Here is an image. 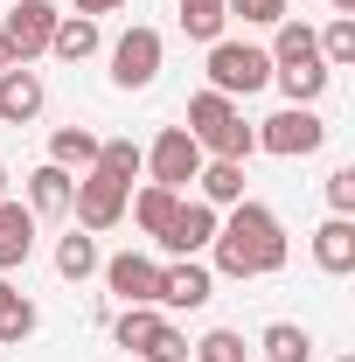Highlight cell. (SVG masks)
Here are the masks:
<instances>
[{
	"label": "cell",
	"mask_w": 355,
	"mask_h": 362,
	"mask_svg": "<svg viewBox=\"0 0 355 362\" xmlns=\"http://www.w3.org/2000/svg\"><path fill=\"white\" fill-rule=\"evenodd\" d=\"M216 272H230V279H265V272L286 265V230H279V216H272L265 202H230V223H216Z\"/></svg>",
	"instance_id": "obj_1"
},
{
	"label": "cell",
	"mask_w": 355,
	"mask_h": 362,
	"mask_svg": "<svg viewBox=\"0 0 355 362\" xmlns=\"http://www.w3.org/2000/svg\"><path fill=\"white\" fill-rule=\"evenodd\" d=\"M258 146H265L272 160H307V153L327 146V119L313 105H286V112H272L265 126H258Z\"/></svg>",
	"instance_id": "obj_2"
},
{
	"label": "cell",
	"mask_w": 355,
	"mask_h": 362,
	"mask_svg": "<svg viewBox=\"0 0 355 362\" xmlns=\"http://www.w3.org/2000/svg\"><path fill=\"white\" fill-rule=\"evenodd\" d=\"M272 84V56L258 42H209V90L223 98H251Z\"/></svg>",
	"instance_id": "obj_3"
},
{
	"label": "cell",
	"mask_w": 355,
	"mask_h": 362,
	"mask_svg": "<svg viewBox=\"0 0 355 362\" xmlns=\"http://www.w3.org/2000/svg\"><path fill=\"white\" fill-rule=\"evenodd\" d=\"M126 195H133V188H126V181H112L105 168L77 175V195H70L77 230H91V237H98V230H119V223H126Z\"/></svg>",
	"instance_id": "obj_4"
},
{
	"label": "cell",
	"mask_w": 355,
	"mask_h": 362,
	"mask_svg": "<svg viewBox=\"0 0 355 362\" xmlns=\"http://www.w3.org/2000/svg\"><path fill=\"white\" fill-rule=\"evenodd\" d=\"M56 7L49 0H7V21H0V42H7V56L14 63H35L49 49V35H56Z\"/></svg>",
	"instance_id": "obj_5"
},
{
	"label": "cell",
	"mask_w": 355,
	"mask_h": 362,
	"mask_svg": "<svg viewBox=\"0 0 355 362\" xmlns=\"http://www.w3.org/2000/svg\"><path fill=\"white\" fill-rule=\"evenodd\" d=\"M153 77H161V28L133 21V28L112 42V84L119 90H146Z\"/></svg>",
	"instance_id": "obj_6"
},
{
	"label": "cell",
	"mask_w": 355,
	"mask_h": 362,
	"mask_svg": "<svg viewBox=\"0 0 355 362\" xmlns=\"http://www.w3.org/2000/svg\"><path fill=\"white\" fill-rule=\"evenodd\" d=\"M146 175L161 181V188H188V181L202 175V146H195V133H188V126H168V133L153 139V146H146Z\"/></svg>",
	"instance_id": "obj_7"
},
{
	"label": "cell",
	"mask_w": 355,
	"mask_h": 362,
	"mask_svg": "<svg viewBox=\"0 0 355 362\" xmlns=\"http://www.w3.org/2000/svg\"><path fill=\"white\" fill-rule=\"evenodd\" d=\"M216 244V209L209 202H195V195H181L168 230H161V251H175V258H202Z\"/></svg>",
	"instance_id": "obj_8"
},
{
	"label": "cell",
	"mask_w": 355,
	"mask_h": 362,
	"mask_svg": "<svg viewBox=\"0 0 355 362\" xmlns=\"http://www.w3.org/2000/svg\"><path fill=\"white\" fill-rule=\"evenodd\" d=\"M209 293H216V272L202 265V258H175V265H161V300L153 307L195 314V307H209Z\"/></svg>",
	"instance_id": "obj_9"
},
{
	"label": "cell",
	"mask_w": 355,
	"mask_h": 362,
	"mask_svg": "<svg viewBox=\"0 0 355 362\" xmlns=\"http://www.w3.org/2000/svg\"><path fill=\"white\" fill-rule=\"evenodd\" d=\"M98 272H105V286H112L126 307H153V300H161V265L139 258V251H119V258H105Z\"/></svg>",
	"instance_id": "obj_10"
},
{
	"label": "cell",
	"mask_w": 355,
	"mask_h": 362,
	"mask_svg": "<svg viewBox=\"0 0 355 362\" xmlns=\"http://www.w3.org/2000/svg\"><path fill=\"white\" fill-rule=\"evenodd\" d=\"M42 77L28 70V63H14V70H0V126H28L35 112H42Z\"/></svg>",
	"instance_id": "obj_11"
},
{
	"label": "cell",
	"mask_w": 355,
	"mask_h": 362,
	"mask_svg": "<svg viewBox=\"0 0 355 362\" xmlns=\"http://www.w3.org/2000/svg\"><path fill=\"white\" fill-rule=\"evenodd\" d=\"M313 265L334 272V279L355 272V223H349V216H327V223L313 230Z\"/></svg>",
	"instance_id": "obj_12"
},
{
	"label": "cell",
	"mask_w": 355,
	"mask_h": 362,
	"mask_svg": "<svg viewBox=\"0 0 355 362\" xmlns=\"http://www.w3.org/2000/svg\"><path fill=\"white\" fill-rule=\"evenodd\" d=\"M28 251H35V209H21V202H0V272L28 265Z\"/></svg>",
	"instance_id": "obj_13"
},
{
	"label": "cell",
	"mask_w": 355,
	"mask_h": 362,
	"mask_svg": "<svg viewBox=\"0 0 355 362\" xmlns=\"http://www.w3.org/2000/svg\"><path fill=\"white\" fill-rule=\"evenodd\" d=\"M272 77H279V90H286V105H313L334 70H327L320 56H300V63H272Z\"/></svg>",
	"instance_id": "obj_14"
},
{
	"label": "cell",
	"mask_w": 355,
	"mask_h": 362,
	"mask_svg": "<svg viewBox=\"0 0 355 362\" xmlns=\"http://www.w3.org/2000/svg\"><path fill=\"white\" fill-rule=\"evenodd\" d=\"M49 160L70 168V175H91V168H98V133H91V126H56V133H49Z\"/></svg>",
	"instance_id": "obj_15"
},
{
	"label": "cell",
	"mask_w": 355,
	"mask_h": 362,
	"mask_svg": "<svg viewBox=\"0 0 355 362\" xmlns=\"http://www.w3.org/2000/svg\"><path fill=\"white\" fill-rule=\"evenodd\" d=\"M195 202H209V209H230V202H244V160H202V175H195Z\"/></svg>",
	"instance_id": "obj_16"
},
{
	"label": "cell",
	"mask_w": 355,
	"mask_h": 362,
	"mask_svg": "<svg viewBox=\"0 0 355 362\" xmlns=\"http://www.w3.org/2000/svg\"><path fill=\"white\" fill-rule=\"evenodd\" d=\"M70 195H77V175H70V168H56V160H42V168L28 175V202H35L42 216H63V209H70Z\"/></svg>",
	"instance_id": "obj_17"
},
{
	"label": "cell",
	"mask_w": 355,
	"mask_h": 362,
	"mask_svg": "<svg viewBox=\"0 0 355 362\" xmlns=\"http://www.w3.org/2000/svg\"><path fill=\"white\" fill-rule=\"evenodd\" d=\"M35 320H42V314H35V300H21V293L0 279V349H21V341L35 334Z\"/></svg>",
	"instance_id": "obj_18"
},
{
	"label": "cell",
	"mask_w": 355,
	"mask_h": 362,
	"mask_svg": "<svg viewBox=\"0 0 355 362\" xmlns=\"http://www.w3.org/2000/svg\"><path fill=\"white\" fill-rule=\"evenodd\" d=\"M175 188H161V181H146V188H139V195H126V209H133V223L146 230V237H161V230H168V216H175Z\"/></svg>",
	"instance_id": "obj_19"
},
{
	"label": "cell",
	"mask_w": 355,
	"mask_h": 362,
	"mask_svg": "<svg viewBox=\"0 0 355 362\" xmlns=\"http://www.w3.org/2000/svg\"><path fill=\"white\" fill-rule=\"evenodd\" d=\"M49 49H56L63 63L98 56V21H91V14H63V21H56V35H49Z\"/></svg>",
	"instance_id": "obj_20"
},
{
	"label": "cell",
	"mask_w": 355,
	"mask_h": 362,
	"mask_svg": "<svg viewBox=\"0 0 355 362\" xmlns=\"http://www.w3.org/2000/svg\"><path fill=\"white\" fill-rule=\"evenodd\" d=\"M258 349H265L272 362H313V334L300 320H272L265 334H258Z\"/></svg>",
	"instance_id": "obj_21"
},
{
	"label": "cell",
	"mask_w": 355,
	"mask_h": 362,
	"mask_svg": "<svg viewBox=\"0 0 355 362\" xmlns=\"http://www.w3.org/2000/svg\"><path fill=\"white\" fill-rule=\"evenodd\" d=\"M237 119V98H223V90H195L188 98V133H195V146L216 133V126H230Z\"/></svg>",
	"instance_id": "obj_22"
},
{
	"label": "cell",
	"mask_w": 355,
	"mask_h": 362,
	"mask_svg": "<svg viewBox=\"0 0 355 362\" xmlns=\"http://www.w3.org/2000/svg\"><path fill=\"white\" fill-rule=\"evenodd\" d=\"M313 49H320L327 70H349L355 63V14H334L327 28H313Z\"/></svg>",
	"instance_id": "obj_23"
},
{
	"label": "cell",
	"mask_w": 355,
	"mask_h": 362,
	"mask_svg": "<svg viewBox=\"0 0 355 362\" xmlns=\"http://www.w3.org/2000/svg\"><path fill=\"white\" fill-rule=\"evenodd\" d=\"M98 168H105L112 181H126V188H133L139 168H146V146H139V139H98Z\"/></svg>",
	"instance_id": "obj_24"
},
{
	"label": "cell",
	"mask_w": 355,
	"mask_h": 362,
	"mask_svg": "<svg viewBox=\"0 0 355 362\" xmlns=\"http://www.w3.org/2000/svg\"><path fill=\"white\" fill-rule=\"evenodd\" d=\"M202 153H216V160H251V153H258V126H244V112H237L230 126H216V133L202 139Z\"/></svg>",
	"instance_id": "obj_25"
},
{
	"label": "cell",
	"mask_w": 355,
	"mask_h": 362,
	"mask_svg": "<svg viewBox=\"0 0 355 362\" xmlns=\"http://www.w3.org/2000/svg\"><path fill=\"white\" fill-rule=\"evenodd\" d=\"M98 265H105V258H98V237H91V230H70V237L56 244V272H63V279H91Z\"/></svg>",
	"instance_id": "obj_26"
},
{
	"label": "cell",
	"mask_w": 355,
	"mask_h": 362,
	"mask_svg": "<svg viewBox=\"0 0 355 362\" xmlns=\"http://www.w3.org/2000/svg\"><path fill=\"white\" fill-rule=\"evenodd\" d=\"M223 0H181V28L195 35V42H223Z\"/></svg>",
	"instance_id": "obj_27"
},
{
	"label": "cell",
	"mask_w": 355,
	"mask_h": 362,
	"mask_svg": "<svg viewBox=\"0 0 355 362\" xmlns=\"http://www.w3.org/2000/svg\"><path fill=\"white\" fill-rule=\"evenodd\" d=\"M153 327H161V307H126V314L112 320V341H119V349H133V356H139Z\"/></svg>",
	"instance_id": "obj_28"
},
{
	"label": "cell",
	"mask_w": 355,
	"mask_h": 362,
	"mask_svg": "<svg viewBox=\"0 0 355 362\" xmlns=\"http://www.w3.org/2000/svg\"><path fill=\"white\" fill-rule=\"evenodd\" d=\"M265 56H272V63H300V56H320V49H313V28H307V21L286 14V21H279V42H272Z\"/></svg>",
	"instance_id": "obj_29"
},
{
	"label": "cell",
	"mask_w": 355,
	"mask_h": 362,
	"mask_svg": "<svg viewBox=\"0 0 355 362\" xmlns=\"http://www.w3.org/2000/svg\"><path fill=\"white\" fill-rule=\"evenodd\" d=\"M251 349H244V334H230V327H209L195 349H188V362H244Z\"/></svg>",
	"instance_id": "obj_30"
},
{
	"label": "cell",
	"mask_w": 355,
	"mask_h": 362,
	"mask_svg": "<svg viewBox=\"0 0 355 362\" xmlns=\"http://www.w3.org/2000/svg\"><path fill=\"white\" fill-rule=\"evenodd\" d=\"M188 349H195V341L181 334L175 320H161V327L146 334V349H139V356H146V362H188Z\"/></svg>",
	"instance_id": "obj_31"
},
{
	"label": "cell",
	"mask_w": 355,
	"mask_h": 362,
	"mask_svg": "<svg viewBox=\"0 0 355 362\" xmlns=\"http://www.w3.org/2000/svg\"><path fill=\"white\" fill-rule=\"evenodd\" d=\"M223 14H244L251 28H279L286 21V0H223Z\"/></svg>",
	"instance_id": "obj_32"
},
{
	"label": "cell",
	"mask_w": 355,
	"mask_h": 362,
	"mask_svg": "<svg viewBox=\"0 0 355 362\" xmlns=\"http://www.w3.org/2000/svg\"><path fill=\"white\" fill-rule=\"evenodd\" d=\"M327 209L334 216H355V168H334L327 175Z\"/></svg>",
	"instance_id": "obj_33"
},
{
	"label": "cell",
	"mask_w": 355,
	"mask_h": 362,
	"mask_svg": "<svg viewBox=\"0 0 355 362\" xmlns=\"http://www.w3.org/2000/svg\"><path fill=\"white\" fill-rule=\"evenodd\" d=\"M70 7H77V14H91V21H98V14H119L126 0H70Z\"/></svg>",
	"instance_id": "obj_34"
},
{
	"label": "cell",
	"mask_w": 355,
	"mask_h": 362,
	"mask_svg": "<svg viewBox=\"0 0 355 362\" xmlns=\"http://www.w3.org/2000/svg\"><path fill=\"white\" fill-rule=\"evenodd\" d=\"M0 70H14V56H7V42H0Z\"/></svg>",
	"instance_id": "obj_35"
},
{
	"label": "cell",
	"mask_w": 355,
	"mask_h": 362,
	"mask_svg": "<svg viewBox=\"0 0 355 362\" xmlns=\"http://www.w3.org/2000/svg\"><path fill=\"white\" fill-rule=\"evenodd\" d=\"M334 14H355V0H334Z\"/></svg>",
	"instance_id": "obj_36"
},
{
	"label": "cell",
	"mask_w": 355,
	"mask_h": 362,
	"mask_svg": "<svg viewBox=\"0 0 355 362\" xmlns=\"http://www.w3.org/2000/svg\"><path fill=\"white\" fill-rule=\"evenodd\" d=\"M0 202H7V168H0Z\"/></svg>",
	"instance_id": "obj_37"
},
{
	"label": "cell",
	"mask_w": 355,
	"mask_h": 362,
	"mask_svg": "<svg viewBox=\"0 0 355 362\" xmlns=\"http://www.w3.org/2000/svg\"><path fill=\"white\" fill-rule=\"evenodd\" d=\"M342 362H355V356H342Z\"/></svg>",
	"instance_id": "obj_38"
}]
</instances>
